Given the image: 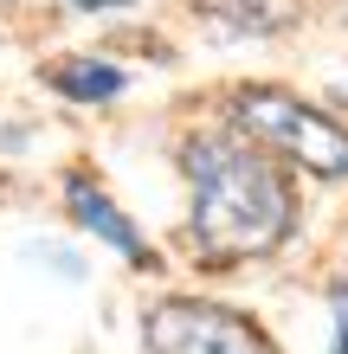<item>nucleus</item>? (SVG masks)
I'll list each match as a JSON object with an SVG mask.
<instances>
[{"label":"nucleus","mask_w":348,"mask_h":354,"mask_svg":"<svg viewBox=\"0 0 348 354\" xmlns=\"http://www.w3.org/2000/svg\"><path fill=\"white\" fill-rule=\"evenodd\" d=\"M65 206H71V219L84 225L91 239H104L110 252H122L129 264H149V239L136 232L129 213H122V206H116V200H110L91 174H65Z\"/></svg>","instance_id":"4"},{"label":"nucleus","mask_w":348,"mask_h":354,"mask_svg":"<svg viewBox=\"0 0 348 354\" xmlns=\"http://www.w3.org/2000/svg\"><path fill=\"white\" fill-rule=\"evenodd\" d=\"M232 122L264 155L297 161L316 180H348V122H336L316 103H303L277 84H245V91H232Z\"/></svg>","instance_id":"2"},{"label":"nucleus","mask_w":348,"mask_h":354,"mask_svg":"<svg viewBox=\"0 0 348 354\" xmlns=\"http://www.w3.org/2000/svg\"><path fill=\"white\" fill-rule=\"evenodd\" d=\"M142 354H277V342L226 303L161 297L142 316Z\"/></svg>","instance_id":"3"},{"label":"nucleus","mask_w":348,"mask_h":354,"mask_svg":"<svg viewBox=\"0 0 348 354\" xmlns=\"http://www.w3.org/2000/svg\"><path fill=\"white\" fill-rule=\"evenodd\" d=\"M77 7H122V0H77Z\"/></svg>","instance_id":"6"},{"label":"nucleus","mask_w":348,"mask_h":354,"mask_svg":"<svg viewBox=\"0 0 348 354\" xmlns=\"http://www.w3.org/2000/svg\"><path fill=\"white\" fill-rule=\"evenodd\" d=\"M194 194V239L207 258H264L297 232V194L277 155L239 129H200L181 142Z\"/></svg>","instance_id":"1"},{"label":"nucleus","mask_w":348,"mask_h":354,"mask_svg":"<svg viewBox=\"0 0 348 354\" xmlns=\"http://www.w3.org/2000/svg\"><path fill=\"white\" fill-rule=\"evenodd\" d=\"M46 84L58 97H77V103H110L129 91V71L110 65V58H52L46 65Z\"/></svg>","instance_id":"5"},{"label":"nucleus","mask_w":348,"mask_h":354,"mask_svg":"<svg viewBox=\"0 0 348 354\" xmlns=\"http://www.w3.org/2000/svg\"><path fill=\"white\" fill-rule=\"evenodd\" d=\"M336 354H348V328H342V342H336Z\"/></svg>","instance_id":"7"}]
</instances>
